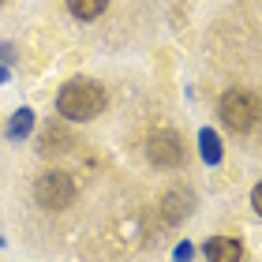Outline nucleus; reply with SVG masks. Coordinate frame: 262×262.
<instances>
[{"label":"nucleus","mask_w":262,"mask_h":262,"mask_svg":"<svg viewBox=\"0 0 262 262\" xmlns=\"http://www.w3.org/2000/svg\"><path fill=\"white\" fill-rule=\"evenodd\" d=\"M251 206H255V213H262V187L251 191Z\"/></svg>","instance_id":"12"},{"label":"nucleus","mask_w":262,"mask_h":262,"mask_svg":"<svg viewBox=\"0 0 262 262\" xmlns=\"http://www.w3.org/2000/svg\"><path fill=\"white\" fill-rule=\"evenodd\" d=\"M34 131V109H27V105H23V109H15L11 113V120H8V139H27Z\"/></svg>","instance_id":"8"},{"label":"nucleus","mask_w":262,"mask_h":262,"mask_svg":"<svg viewBox=\"0 0 262 262\" xmlns=\"http://www.w3.org/2000/svg\"><path fill=\"white\" fill-rule=\"evenodd\" d=\"M202 251H206V262H244V244L232 236H210Z\"/></svg>","instance_id":"6"},{"label":"nucleus","mask_w":262,"mask_h":262,"mask_svg":"<svg viewBox=\"0 0 262 262\" xmlns=\"http://www.w3.org/2000/svg\"><path fill=\"white\" fill-rule=\"evenodd\" d=\"M0 56H4V60L11 64V60H15V49H11V45H0Z\"/></svg>","instance_id":"13"},{"label":"nucleus","mask_w":262,"mask_h":262,"mask_svg":"<svg viewBox=\"0 0 262 262\" xmlns=\"http://www.w3.org/2000/svg\"><path fill=\"white\" fill-rule=\"evenodd\" d=\"M105 4H109V0H68V11L75 19H86L90 23V19H98L105 11Z\"/></svg>","instance_id":"9"},{"label":"nucleus","mask_w":262,"mask_h":262,"mask_svg":"<svg viewBox=\"0 0 262 262\" xmlns=\"http://www.w3.org/2000/svg\"><path fill=\"white\" fill-rule=\"evenodd\" d=\"M199 154H202V161H206V165H221L225 146H221L217 131H210V127H202V131H199Z\"/></svg>","instance_id":"7"},{"label":"nucleus","mask_w":262,"mask_h":262,"mask_svg":"<svg viewBox=\"0 0 262 262\" xmlns=\"http://www.w3.org/2000/svg\"><path fill=\"white\" fill-rule=\"evenodd\" d=\"M217 113H221V124L236 131V135H247L258 124V101L251 90H225Z\"/></svg>","instance_id":"2"},{"label":"nucleus","mask_w":262,"mask_h":262,"mask_svg":"<svg viewBox=\"0 0 262 262\" xmlns=\"http://www.w3.org/2000/svg\"><path fill=\"white\" fill-rule=\"evenodd\" d=\"M146 158H150L154 165H161V169L180 165V161H184V142H180V135L169 131V127L154 131V135L146 139Z\"/></svg>","instance_id":"4"},{"label":"nucleus","mask_w":262,"mask_h":262,"mask_svg":"<svg viewBox=\"0 0 262 262\" xmlns=\"http://www.w3.org/2000/svg\"><path fill=\"white\" fill-rule=\"evenodd\" d=\"M0 247H4V236H0Z\"/></svg>","instance_id":"15"},{"label":"nucleus","mask_w":262,"mask_h":262,"mask_svg":"<svg viewBox=\"0 0 262 262\" xmlns=\"http://www.w3.org/2000/svg\"><path fill=\"white\" fill-rule=\"evenodd\" d=\"M191 255H195V244H187V240L176 244V262H191Z\"/></svg>","instance_id":"11"},{"label":"nucleus","mask_w":262,"mask_h":262,"mask_svg":"<svg viewBox=\"0 0 262 262\" xmlns=\"http://www.w3.org/2000/svg\"><path fill=\"white\" fill-rule=\"evenodd\" d=\"M8 82V64H0V86Z\"/></svg>","instance_id":"14"},{"label":"nucleus","mask_w":262,"mask_h":262,"mask_svg":"<svg viewBox=\"0 0 262 262\" xmlns=\"http://www.w3.org/2000/svg\"><path fill=\"white\" fill-rule=\"evenodd\" d=\"M105 86L94 79H71L68 86L56 94V113L64 116V120H94L101 109H105Z\"/></svg>","instance_id":"1"},{"label":"nucleus","mask_w":262,"mask_h":262,"mask_svg":"<svg viewBox=\"0 0 262 262\" xmlns=\"http://www.w3.org/2000/svg\"><path fill=\"white\" fill-rule=\"evenodd\" d=\"M34 199H38V206H45V210H68L71 202H75V184H71L68 172L49 169L34 184Z\"/></svg>","instance_id":"3"},{"label":"nucleus","mask_w":262,"mask_h":262,"mask_svg":"<svg viewBox=\"0 0 262 262\" xmlns=\"http://www.w3.org/2000/svg\"><path fill=\"white\" fill-rule=\"evenodd\" d=\"M191 210H195V195L187 191V187H172V191L165 195V202H161L165 221H172V225L187 221V217H191Z\"/></svg>","instance_id":"5"},{"label":"nucleus","mask_w":262,"mask_h":262,"mask_svg":"<svg viewBox=\"0 0 262 262\" xmlns=\"http://www.w3.org/2000/svg\"><path fill=\"white\" fill-rule=\"evenodd\" d=\"M68 142H71V139H68V131H64V127H56V120H53V124H49V135L41 139V154H53V150H56V154H64V150H68Z\"/></svg>","instance_id":"10"}]
</instances>
